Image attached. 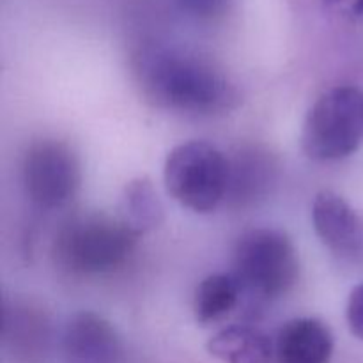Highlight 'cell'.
Segmentation results:
<instances>
[{
    "label": "cell",
    "instance_id": "obj_1",
    "mask_svg": "<svg viewBox=\"0 0 363 363\" xmlns=\"http://www.w3.org/2000/svg\"><path fill=\"white\" fill-rule=\"evenodd\" d=\"M133 74L144 98L169 112L213 117L240 103L236 85L218 66L176 46L140 48L133 57Z\"/></svg>",
    "mask_w": 363,
    "mask_h": 363
},
{
    "label": "cell",
    "instance_id": "obj_2",
    "mask_svg": "<svg viewBox=\"0 0 363 363\" xmlns=\"http://www.w3.org/2000/svg\"><path fill=\"white\" fill-rule=\"evenodd\" d=\"M138 240L117 215L80 213L66 220L55 234L53 257L71 275H105L130 259Z\"/></svg>",
    "mask_w": 363,
    "mask_h": 363
},
{
    "label": "cell",
    "instance_id": "obj_3",
    "mask_svg": "<svg viewBox=\"0 0 363 363\" xmlns=\"http://www.w3.org/2000/svg\"><path fill=\"white\" fill-rule=\"evenodd\" d=\"M241 298L254 305L286 296L300 279V259L284 230L259 227L241 234L233 252V272Z\"/></svg>",
    "mask_w": 363,
    "mask_h": 363
},
{
    "label": "cell",
    "instance_id": "obj_4",
    "mask_svg": "<svg viewBox=\"0 0 363 363\" xmlns=\"http://www.w3.org/2000/svg\"><path fill=\"white\" fill-rule=\"evenodd\" d=\"M363 140V91L339 85L323 92L305 117L301 149L314 162L350 158Z\"/></svg>",
    "mask_w": 363,
    "mask_h": 363
},
{
    "label": "cell",
    "instance_id": "obj_5",
    "mask_svg": "<svg viewBox=\"0 0 363 363\" xmlns=\"http://www.w3.org/2000/svg\"><path fill=\"white\" fill-rule=\"evenodd\" d=\"M163 181L177 204L206 215L227 197L229 160L208 142H184L167 155Z\"/></svg>",
    "mask_w": 363,
    "mask_h": 363
},
{
    "label": "cell",
    "instance_id": "obj_6",
    "mask_svg": "<svg viewBox=\"0 0 363 363\" xmlns=\"http://www.w3.org/2000/svg\"><path fill=\"white\" fill-rule=\"evenodd\" d=\"M21 183L35 208H64L80 190V158L64 140L41 138L32 142L21 162Z\"/></svg>",
    "mask_w": 363,
    "mask_h": 363
},
{
    "label": "cell",
    "instance_id": "obj_7",
    "mask_svg": "<svg viewBox=\"0 0 363 363\" xmlns=\"http://www.w3.org/2000/svg\"><path fill=\"white\" fill-rule=\"evenodd\" d=\"M52 342V321L41 303L14 296L4 301L2 344L18 363H41Z\"/></svg>",
    "mask_w": 363,
    "mask_h": 363
},
{
    "label": "cell",
    "instance_id": "obj_8",
    "mask_svg": "<svg viewBox=\"0 0 363 363\" xmlns=\"http://www.w3.org/2000/svg\"><path fill=\"white\" fill-rule=\"evenodd\" d=\"M64 363H119L123 342L110 321L91 311L71 315L60 339Z\"/></svg>",
    "mask_w": 363,
    "mask_h": 363
},
{
    "label": "cell",
    "instance_id": "obj_9",
    "mask_svg": "<svg viewBox=\"0 0 363 363\" xmlns=\"http://www.w3.org/2000/svg\"><path fill=\"white\" fill-rule=\"evenodd\" d=\"M312 223L321 243L339 257L363 254V216L342 195L319 191L312 202Z\"/></svg>",
    "mask_w": 363,
    "mask_h": 363
},
{
    "label": "cell",
    "instance_id": "obj_10",
    "mask_svg": "<svg viewBox=\"0 0 363 363\" xmlns=\"http://www.w3.org/2000/svg\"><path fill=\"white\" fill-rule=\"evenodd\" d=\"M333 350L332 330L315 318L291 319L277 333V363H332Z\"/></svg>",
    "mask_w": 363,
    "mask_h": 363
},
{
    "label": "cell",
    "instance_id": "obj_11",
    "mask_svg": "<svg viewBox=\"0 0 363 363\" xmlns=\"http://www.w3.org/2000/svg\"><path fill=\"white\" fill-rule=\"evenodd\" d=\"M275 179V158L261 147H243L229 162L227 197L241 208L254 206L269 194Z\"/></svg>",
    "mask_w": 363,
    "mask_h": 363
},
{
    "label": "cell",
    "instance_id": "obj_12",
    "mask_svg": "<svg viewBox=\"0 0 363 363\" xmlns=\"http://www.w3.org/2000/svg\"><path fill=\"white\" fill-rule=\"evenodd\" d=\"M208 351L222 363H277L275 342L248 325L222 328L209 339Z\"/></svg>",
    "mask_w": 363,
    "mask_h": 363
},
{
    "label": "cell",
    "instance_id": "obj_13",
    "mask_svg": "<svg viewBox=\"0 0 363 363\" xmlns=\"http://www.w3.org/2000/svg\"><path fill=\"white\" fill-rule=\"evenodd\" d=\"M117 216L138 238L162 225L165 213L151 179L137 177L124 186L117 206Z\"/></svg>",
    "mask_w": 363,
    "mask_h": 363
},
{
    "label": "cell",
    "instance_id": "obj_14",
    "mask_svg": "<svg viewBox=\"0 0 363 363\" xmlns=\"http://www.w3.org/2000/svg\"><path fill=\"white\" fill-rule=\"evenodd\" d=\"M241 301V289L230 273H215L202 280L194 296V315L201 326L222 323Z\"/></svg>",
    "mask_w": 363,
    "mask_h": 363
},
{
    "label": "cell",
    "instance_id": "obj_15",
    "mask_svg": "<svg viewBox=\"0 0 363 363\" xmlns=\"http://www.w3.org/2000/svg\"><path fill=\"white\" fill-rule=\"evenodd\" d=\"M172 2L184 16L201 23H215L223 20L236 6V0H172Z\"/></svg>",
    "mask_w": 363,
    "mask_h": 363
},
{
    "label": "cell",
    "instance_id": "obj_16",
    "mask_svg": "<svg viewBox=\"0 0 363 363\" xmlns=\"http://www.w3.org/2000/svg\"><path fill=\"white\" fill-rule=\"evenodd\" d=\"M346 321L351 333L363 340V284L351 291L346 305Z\"/></svg>",
    "mask_w": 363,
    "mask_h": 363
},
{
    "label": "cell",
    "instance_id": "obj_17",
    "mask_svg": "<svg viewBox=\"0 0 363 363\" xmlns=\"http://www.w3.org/2000/svg\"><path fill=\"white\" fill-rule=\"evenodd\" d=\"M323 7L344 18L363 16V0H321Z\"/></svg>",
    "mask_w": 363,
    "mask_h": 363
}]
</instances>
